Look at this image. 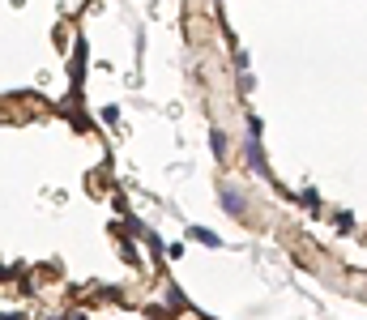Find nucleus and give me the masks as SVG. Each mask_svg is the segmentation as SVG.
<instances>
[{"label":"nucleus","mask_w":367,"mask_h":320,"mask_svg":"<svg viewBox=\"0 0 367 320\" xmlns=\"http://www.w3.org/2000/svg\"><path fill=\"white\" fill-rule=\"evenodd\" d=\"M218 205H222V213H231V218H243V213H248V196L235 184H222L218 188Z\"/></svg>","instance_id":"f257e3e1"},{"label":"nucleus","mask_w":367,"mask_h":320,"mask_svg":"<svg viewBox=\"0 0 367 320\" xmlns=\"http://www.w3.org/2000/svg\"><path fill=\"white\" fill-rule=\"evenodd\" d=\"M243 163L256 171V175H269V163H265V149H260V137H243Z\"/></svg>","instance_id":"f03ea898"},{"label":"nucleus","mask_w":367,"mask_h":320,"mask_svg":"<svg viewBox=\"0 0 367 320\" xmlns=\"http://www.w3.org/2000/svg\"><path fill=\"white\" fill-rule=\"evenodd\" d=\"M188 235H192V239H196V244H205V248H222V239H218V235H214V231H205V227H192V231H188Z\"/></svg>","instance_id":"7ed1b4c3"},{"label":"nucleus","mask_w":367,"mask_h":320,"mask_svg":"<svg viewBox=\"0 0 367 320\" xmlns=\"http://www.w3.org/2000/svg\"><path fill=\"white\" fill-rule=\"evenodd\" d=\"M209 145H214V154H218V158H227V149H231V141H227V133H222V128L209 133Z\"/></svg>","instance_id":"20e7f679"},{"label":"nucleus","mask_w":367,"mask_h":320,"mask_svg":"<svg viewBox=\"0 0 367 320\" xmlns=\"http://www.w3.org/2000/svg\"><path fill=\"white\" fill-rule=\"evenodd\" d=\"M338 231H342V235H350V231H354V213H346V209L338 213Z\"/></svg>","instance_id":"39448f33"},{"label":"nucleus","mask_w":367,"mask_h":320,"mask_svg":"<svg viewBox=\"0 0 367 320\" xmlns=\"http://www.w3.org/2000/svg\"><path fill=\"white\" fill-rule=\"evenodd\" d=\"M252 86H256V73H248V69H243V73H239V90H243V94H252Z\"/></svg>","instance_id":"423d86ee"},{"label":"nucleus","mask_w":367,"mask_h":320,"mask_svg":"<svg viewBox=\"0 0 367 320\" xmlns=\"http://www.w3.org/2000/svg\"><path fill=\"white\" fill-rule=\"evenodd\" d=\"M248 133H252V137H260V133H265V124H260V116H252V112H248Z\"/></svg>","instance_id":"0eeeda50"},{"label":"nucleus","mask_w":367,"mask_h":320,"mask_svg":"<svg viewBox=\"0 0 367 320\" xmlns=\"http://www.w3.org/2000/svg\"><path fill=\"white\" fill-rule=\"evenodd\" d=\"M167 303H171V307H188V299H184V295H180V291H175V286H171V291H167Z\"/></svg>","instance_id":"6e6552de"},{"label":"nucleus","mask_w":367,"mask_h":320,"mask_svg":"<svg viewBox=\"0 0 367 320\" xmlns=\"http://www.w3.org/2000/svg\"><path fill=\"white\" fill-rule=\"evenodd\" d=\"M120 252H124V260H133V265H137V248H133V244H128V239H124V244H120Z\"/></svg>","instance_id":"1a4fd4ad"},{"label":"nucleus","mask_w":367,"mask_h":320,"mask_svg":"<svg viewBox=\"0 0 367 320\" xmlns=\"http://www.w3.org/2000/svg\"><path fill=\"white\" fill-rule=\"evenodd\" d=\"M5 320H26V316L22 312H5Z\"/></svg>","instance_id":"9d476101"},{"label":"nucleus","mask_w":367,"mask_h":320,"mask_svg":"<svg viewBox=\"0 0 367 320\" xmlns=\"http://www.w3.org/2000/svg\"><path fill=\"white\" fill-rule=\"evenodd\" d=\"M69 320H86V316H81V312H73V316H69Z\"/></svg>","instance_id":"9b49d317"},{"label":"nucleus","mask_w":367,"mask_h":320,"mask_svg":"<svg viewBox=\"0 0 367 320\" xmlns=\"http://www.w3.org/2000/svg\"><path fill=\"white\" fill-rule=\"evenodd\" d=\"M51 320H69V316H51Z\"/></svg>","instance_id":"f8f14e48"}]
</instances>
